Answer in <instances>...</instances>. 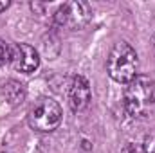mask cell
<instances>
[{"label":"cell","instance_id":"cell-1","mask_svg":"<svg viewBox=\"0 0 155 153\" xmlns=\"http://www.w3.org/2000/svg\"><path fill=\"white\" fill-rule=\"evenodd\" d=\"M123 103L126 114L134 119H144L155 108V81L150 76H137L124 86Z\"/></svg>","mask_w":155,"mask_h":153},{"label":"cell","instance_id":"cell-2","mask_svg":"<svg viewBox=\"0 0 155 153\" xmlns=\"http://www.w3.org/2000/svg\"><path fill=\"white\" fill-rule=\"evenodd\" d=\"M137 67H139V58H137L135 49L126 41L116 43L114 49L110 50L108 61H107L108 76L117 83L126 85L137 76Z\"/></svg>","mask_w":155,"mask_h":153},{"label":"cell","instance_id":"cell-3","mask_svg":"<svg viewBox=\"0 0 155 153\" xmlns=\"http://www.w3.org/2000/svg\"><path fill=\"white\" fill-rule=\"evenodd\" d=\"M61 117L63 114H61V106L58 105V101L51 97H43L29 112V126L41 133L54 132L60 126Z\"/></svg>","mask_w":155,"mask_h":153},{"label":"cell","instance_id":"cell-4","mask_svg":"<svg viewBox=\"0 0 155 153\" xmlns=\"http://www.w3.org/2000/svg\"><path fill=\"white\" fill-rule=\"evenodd\" d=\"M90 20V7L85 2H67L54 13V24L60 27L81 29Z\"/></svg>","mask_w":155,"mask_h":153},{"label":"cell","instance_id":"cell-5","mask_svg":"<svg viewBox=\"0 0 155 153\" xmlns=\"http://www.w3.org/2000/svg\"><path fill=\"white\" fill-rule=\"evenodd\" d=\"M11 63H13L15 70L22 72V74H31V72H35L38 69L40 65L38 50L33 45L16 43L11 49Z\"/></svg>","mask_w":155,"mask_h":153},{"label":"cell","instance_id":"cell-6","mask_svg":"<svg viewBox=\"0 0 155 153\" xmlns=\"http://www.w3.org/2000/svg\"><path fill=\"white\" fill-rule=\"evenodd\" d=\"M90 85L83 76H74L69 88V105L74 112H83L90 103Z\"/></svg>","mask_w":155,"mask_h":153},{"label":"cell","instance_id":"cell-7","mask_svg":"<svg viewBox=\"0 0 155 153\" xmlns=\"http://www.w3.org/2000/svg\"><path fill=\"white\" fill-rule=\"evenodd\" d=\"M2 96L9 101V105L16 106L25 99V88L18 81H7L2 85Z\"/></svg>","mask_w":155,"mask_h":153},{"label":"cell","instance_id":"cell-8","mask_svg":"<svg viewBox=\"0 0 155 153\" xmlns=\"http://www.w3.org/2000/svg\"><path fill=\"white\" fill-rule=\"evenodd\" d=\"M7 61H11V49L4 40L0 38V67H4Z\"/></svg>","mask_w":155,"mask_h":153},{"label":"cell","instance_id":"cell-9","mask_svg":"<svg viewBox=\"0 0 155 153\" xmlns=\"http://www.w3.org/2000/svg\"><path fill=\"white\" fill-rule=\"evenodd\" d=\"M143 153H155V132H150V133L144 137Z\"/></svg>","mask_w":155,"mask_h":153},{"label":"cell","instance_id":"cell-10","mask_svg":"<svg viewBox=\"0 0 155 153\" xmlns=\"http://www.w3.org/2000/svg\"><path fill=\"white\" fill-rule=\"evenodd\" d=\"M123 153H143V150H141V148H137L135 144H132V142H130V144H126V146L123 148Z\"/></svg>","mask_w":155,"mask_h":153},{"label":"cell","instance_id":"cell-11","mask_svg":"<svg viewBox=\"0 0 155 153\" xmlns=\"http://www.w3.org/2000/svg\"><path fill=\"white\" fill-rule=\"evenodd\" d=\"M9 7V2H0V11H5Z\"/></svg>","mask_w":155,"mask_h":153},{"label":"cell","instance_id":"cell-12","mask_svg":"<svg viewBox=\"0 0 155 153\" xmlns=\"http://www.w3.org/2000/svg\"><path fill=\"white\" fill-rule=\"evenodd\" d=\"M2 153H9V151H2Z\"/></svg>","mask_w":155,"mask_h":153}]
</instances>
